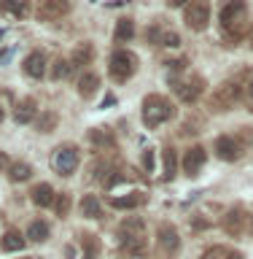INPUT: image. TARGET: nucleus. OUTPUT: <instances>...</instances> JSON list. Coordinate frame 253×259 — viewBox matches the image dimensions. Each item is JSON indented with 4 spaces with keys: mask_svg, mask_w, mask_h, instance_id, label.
Listing matches in <instances>:
<instances>
[{
    "mask_svg": "<svg viewBox=\"0 0 253 259\" xmlns=\"http://www.w3.org/2000/svg\"><path fill=\"white\" fill-rule=\"evenodd\" d=\"M250 49H253V27H250Z\"/></svg>",
    "mask_w": 253,
    "mask_h": 259,
    "instance_id": "38",
    "label": "nucleus"
},
{
    "mask_svg": "<svg viewBox=\"0 0 253 259\" xmlns=\"http://www.w3.org/2000/svg\"><path fill=\"white\" fill-rule=\"evenodd\" d=\"M8 176H11V181H27L32 176V167L27 162H14V165L8 167Z\"/></svg>",
    "mask_w": 253,
    "mask_h": 259,
    "instance_id": "23",
    "label": "nucleus"
},
{
    "mask_svg": "<svg viewBox=\"0 0 253 259\" xmlns=\"http://www.w3.org/2000/svg\"><path fill=\"white\" fill-rule=\"evenodd\" d=\"M0 11H6V14H11V16H24V3L22 0H0Z\"/></svg>",
    "mask_w": 253,
    "mask_h": 259,
    "instance_id": "29",
    "label": "nucleus"
},
{
    "mask_svg": "<svg viewBox=\"0 0 253 259\" xmlns=\"http://www.w3.org/2000/svg\"><path fill=\"white\" fill-rule=\"evenodd\" d=\"M157 238H159V246L162 251H178V246H181V235H178V230L173 224H167V222H162L159 224V230H157Z\"/></svg>",
    "mask_w": 253,
    "mask_h": 259,
    "instance_id": "11",
    "label": "nucleus"
},
{
    "mask_svg": "<svg viewBox=\"0 0 253 259\" xmlns=\"http://www.w3.org/2000/svg\"><path fill=\"white\" fill-rule=\"evenodd\" d=\"M27 238L30 240H35V243H43L48 238V224L46 222H32L27 227Z\"/></svg>",
    "mask_w": 253,
    "mask_h": 259,
    "instance_id": "25",
    "label": "nucleus"
},
{
    "mask_svg": "<svg viewBox=\"0 0 253 259\" xmlns=\"http://www.w3.org/2000/svg\"><path fill=\"white\" fill-rule=\"evenodd\" d=\"M89 60H92V46H89V44H84V46H78L76 49V54H73V68H76V65H84V62H89Z\"/></svg>",
    "mask_w": 253,
    "mask_h": 259,
    "instance_id": "31",
    "label": "nucleus"
},
{
    "mask_svg": "<svg viewBox=\"0 0 253 259\" xmlns=\"http://www.w3.org/2000/svg\"><path fill=\"white\" fill-rule=\"evenodd\" d=\"M234 100H237V87L224 84V87L216 92V100H213V103L218 105V111H226V108H229V105H232Z\"/></svg>",
    "mask_w": 253,
    "mask_h": 259,
    "instance_id": "18",
    "label": "nucleus"
},
{
    "mask_svg": "<svg viewBox=\"0 0 253 259\" xmlns=\"http://www.w3.org/2000/svg\"><path fill=\"white\" fill-rule=\"evenodd\" d=\"M224 230H226V235H232V238H245L253 230V216L242 208H234L224 216Z\"/></svg>",
    "mask_w": 253,
    "mask_h": 259,
    "instance_id": "6",
    "label": "nucleus"
},
{
    "mask_svg": "<svg viewBox=\"0 0 253 259\" xmlns=\"http://www.w3.org/2000/svg\"><path fill=\"white\" fill-rule=\"evenodd\" d=\"M145 202V194L143 192H129L127 197H111V205L119 208V210H132V208H140Z\"/></svg>",
    "mask_w": 253,
    "mask_h": 259,
    "instance_id": "16",
    "label": "nucleus"
},
{
    "mask_svg": "<svg viewBox=\"0 0 253 259\" xmlns=\"http://www.w3.org/2000/svg\"><path fill=\"white\" fill-rule=\"evenodd\" d=\"M202 259H245V256H242L240 251L229 248V246H213L202 254Z\"/></svg>",
    "mask_w": 253,
    "mask_h": 259,
    "instance_id": "20",
    "label": "nucleus"
},
{
    "mask_svg": "<svg viewBox=\"0 0 253 259\" xmlns=\"http://www.w3.org/2000/svg\"><path fill=\"white\" fill-rule=\"evenodd\" d=\"M0 38H3V30H0Z\"/></svg>",
    "mask_w": 253,
    "mask_h": 259,
    "instance_id": "40",
    "label": "nucleus"
},
{
    "mask_svg": "<svg viewBox=\"0 0 253 259\" xmlns=\"http://www.w3.org/2000/svg\"><path fill=\"white\" fill-rule=\"evenodd\" d=\"M175 116V105L167 100V97H162V95H148L143 100V124L145 127H159V124H165L167 119H173Z\"/></svg>",
    "mask_w": 253,
    "mask_h": 259,
    "instance_id": "2",
    "label": "nucleus"
},
{
    "mask_svg": "<svg viewBox=\"0 0 253 259\" xmlns=\"http://www.w3.org/2000/svg\"><path fill=\"white\" fill-rule=\"evenodd\" d=\"M121 248L127 254H143L145 251V227H143V219H127L121 224Z\"/></svg>",
    "mask_w": 253,
    "mask_h": 259,
    "instance_id": "3",
    "label": "nucleus"
},
{
    "mask_svg": "<svg viewBox=\"0 0 253 259\" xmlns=\"http://www.w3.org/2000/svg\"><path fill=\"white\" fill-rule=\"evenodd\" d=\"M89 141H92L94 146H113V133L111 130H105V127H94L92 133H89Z\"/></svg>",
    "mask_w": 253,
    "mask_h": 259,
    "instance_id": "22",
    "label": "nucleus"
},
{
    "mask_svg": "<svg viewBox=\"0 0 253 259\" xmlns=\"http://www.w3.org/2000/svg\"><path fill=\"white\" fill-rule=\"evenodd\" d=\"M30 197H32V202H35L38 208H48V205H54L57 194H54V189L48 184H38L35 189L30 192Z\"/></svg>",
    "mask_w": 253,
    "mask_h": 259,
    "instance_id": "15",
    "label": "nucleus"
},
{
    "mask_svg": "<svg viewBox=\"0 0 253 259\" xmlns=\"http://www.w3.org/2000/svg\"><path fill=\"white\" fill-rule=\"evenodd\" d=\"M143 167L148 170V173L154 170V149H145L143 151Z\"/></svg>",
    "mask_w": 253,
    "mask_h": 259,
    "instance_id": "34",
    "label": "nucleus"
},
{
    "mask_svg": "<svg viewBox=\"0 0 253 259\" xmlns=\"http://www.w3.org/2000/svg\"><path fill=\"white\" fill-rule=\"evenodd\" d=\"M132 35H135V22L132 19H119V24H116V40L119 44L132 40Z\"/></svg>",
    "mask_w": 253,
    "mask_h": 259,
    "instance_id": "21",
    "label": "nucleus"
},
{
    "mask_svg": "<svg viewBox=\"0 0 253 259\" xmlns=\"http://www.w3.org/2000/svg\"><path fill=\"white\" fill-rule=\"evenodd\" d=\"M24 243H27V240H24V235H22V232L8 230L3 238H0V248H3V251H22V248H24Z\"/></svg>",
    "mask_w": 253,
    "mask_h": 259,
    "instance_id": "19",
    "label": "nucleus"
},
{
    "mask_svg": "<svg viewBox=\"0 0 253 259\" xmlns=\"http://www.w3.org/2000/svg\"><path fill=\"white\" fill-rule=\"evenodd\" d=\"M38 116V105L32 97H24V100H19V105H16V111H14V119H16V124H30V121H35Z\"/></svg>",
    "mask_w": 253,
    "mask_h": 259,
    "instance_id": "14",
    "label": "nucleus"
},
{
    "mask_svg": "<svg viewBox=\"0 0 253 259\" xmlns=\"http://www.w3.org/2000/svg\"><path fill=\"white\" fill-rule=\"evenodd\" d=\"M159 44L162 46H170V49H175L178 44H181V38L175 35V32H162V38H159Z\"/></svg>",
    "mask_w": 253,
    "mask_h": 259,
    "instance_id": "33",
    "label": "nucleus"
},
{
    "mask_svg": "<svg viewBox=\"0 0 253 259\" xmlns=\"http://www.w3.org/2000/svg\"><path fill=\"white\" fill-rule=\"evenodd\" d=\"M178 170V154L175 149H165V178H175Z\"/></svg>",
    "mask_w": 253,
    "mask_h": 259,
    "instance_id": "28",
    "label": "nucleus"
},
{
    "mask_svg": "<svg viewBox=\"0 0 253 259\" xmlns=\"http://www.w3.org/2000/svg\"><path fill=\"white\" fill-rule=\"evenodd\" d=\"M78 162H81L78 149H76V146H70V143L57 146L54 154H52V167H54V173H60V176H70V173H76Z\"/></svg>",
    "mask_w": 253,
    "mask_h": 259,
    "instance_id": "5",
    "label": "nucleus"
},
{
    "mask_svg": "<svg viewBox=\"0 0 253 259\" xmlns=\"http://www.w3.org/2000/svg\"><path fill=\"white\" fill-rule=\"evenodd\" d=\"M245 100H248L250 111H253V76L248 78V84H245Z\"/></svg>",
    "mask_w": 253,
    "mask_h": 259,
    "instance_id": "35",
    "label": "nucleus"
},
{
    "mask_svg": "<svg viewBox=\"0 0 253 259\" xmlns=\"http://www.w3.org/2000/svg\"><path fill=\"white\" fill-rule=\"evenodd\" d=\"M54 205H57V213H60V216H68L70 213V197H68V194H57Z\"/></svg>",
    "mask_w": 253,
    "mask_h": 259,
    "instance_id": "32",
    "label": "nucleus"
},
{
    "mask_svg": "<svg viewBox=\"0 0 253 259\" xmlns=\"http://www.w3.org/2000/svg\"><path fill=\"white\" fill-rule=\"evenodd\" d=\"M205 162H208V151L202 149V146H191V149H186L181 165H183V173L186 176H197L199 170L205 167Z\"/></svg>",
    "mask_w": 253,
    "mask_h": 259,
    "instance_id": "9",
    "label": "nucleus"
},
{
    "mask_svg": "<svg viewBox=\"0 0 253 259\" xmlns=\"http://www.w3.org/2000/svg\"><path fill=\"white\" fill-rule=\"evenodd\" d=\"M186 24H189L191 30H205L210 24V0H189L186 3Z\"/></svg>",
    "mask_w": 253,
    "mask_h": 259,
    "instance_id": "7",
    "label": "nucleus"
},
{
    "mask_svg": "<svg viewBox=\"0 0 253 259\" xmlns=\"http://www.w3.org/2000/svg\"><path fill=\"white\" fill-rule=\"evenodd\" d=\"M70 11V0H40V8H38V16L40 19H62L65 14Z\"/></svg>",
    "mask_w": 253,
    "mask_h": 259,
    "instance_id": "10",
    "label": "nucleus"
},
{
    "mask_svg": "<svg viewBox=\"0 0 253 259\" xmlns=\"http://www.w3.org/2000/svg\"><path fill=\"white\" fill-rule=\"evenodd\" d=\"M81 248H84V259H94L97 256V238L94 235H84L81 238Z\"/></svg>",
    "mask_w": 253,
    "mask_h": 259,
    "instance_id": "30",
    "label": "nucleus"
},
{
    "mask_svg": "<svg viewBox=\"0 0 253 259\" xmlns=\"http://www.w3.org/2000/svg\"><path fill=\"white\" fill-rule=\"evenodd\" d=\"M70 73H73V62H70V60H62V57H60V60L54 62V68H52V78L60 81V78H68Z\"/></svg>",
    "mask_w": 253,
    "mask_h": 259,
    "instance_id": "27",
    "label": "nucleus"
},
{
    "mask_svg": "<svg viewBox=\"0 0 253 259\" xmlns=\"http://www.w3.org/2000/svg\"><path fill=\"white\" fill-rule=\"evenodd\" d=\"M165 3H167L170 8H181V6L186 8V3H189V0H165Z\"/></svg>",
    "mask_w": 253,
    "mask_h": 259,
    "instance_id": "36",
    "label": "nucleus"
},
{
    "mask_svg": "<svg viewBox=\"0 0 253 259\" xmlns=\"http://www.w3.org/2000/svg\"><path fill=\"white\" fill-rule=\"evenodd\" d=\"M8 167V157H6V151H0V173Z\"/></svg>",
    "mask_w": 253,
    "mask_h": 259,
    "instance_id": "37",
    "label": "nucleus"
},
{
    "mask_svg": "<svg viewBox=\"0 0 253 259\" xmlns=\"http://www.w3.org/2000/svg\"><path fill=\"white\" fill-rule=\"evenodd\" d=\"M218 19H221V27L226 32V38H234L237 40L242 35V30H245V22H248V8L242 0H226L221 14H218Z\"/></svg>",
    "mask_w": 253,
    "mask_h": 259,
    "instance_id": "1",
    "label": "nucleus"
},
{
    "mask_svg": "<svg viewBox=\"0 0 253 259\" xmlns=\"http://www.w3.org/2000/svg\"><path fill=\"white\" fill-rule=\"evenodd\" d=\"M0 121H3V108H0Z\"/></svg>",
    "mask_w": 253,
    "mask_h": 259,
    "instance_id": "39",
    "label": "nucleus"
},
{
    "mask_svg": "<svg viewBox=\"0 0 253 259\" xmlns=\"http://www.w3.org/2000/svg\"><path fill=\"white\" fill-rule=\"evenodd\" d=\"M97 89H100V76H97V73H89V70H86L84 76L78 78V95L86 100V97H92Z\"/></svg>",
    "mask_w": 253,
    "mask_h": 259,
    "instance_id": "17",
    "label": "nucleus"
},
{
    "mask_svg": "<svg viewBox=\"0 0 253 259\" xmlns=\"http://www.w3.org/2000/svg\"><path fill=\"white\" fill-rule=\"evenodd\" d=\"M81 213L89 216V219H97L100 216V200H97L94 194H86V197L81 200Z\"/></svg>",
    "mask_w": 253,
    "mask_h": 259,
    "instance_id": "24",
    "label": "nucleus"
},
{
    "mask_svg": "<svg viewBox=\"0 0 253 259\" xmlns=\"http://www.w3.org/2000/svg\"><path fill=\"white\" fill-rule=\"evenodd\" d=\"M108 70H111V78L119 81V84L121 81H129L137 70V57L132 52H127V49H116V52L111 54Z\"/></svg>",
    "mask_w": 253,
    "mask_h": 259,
    "instance_id": "4",
    "label": "nucleus"
},
{
    "mask_svg": "<svg viewBox=\"0 0 253 259\" xmlns=\"http://www.w3.org/2000/svg\"><path fill=\"white\" fill-rule=\"evenodd\" d=\"M22 68H24V73H27L30 78H43V73H46V57L40 54V52H32V54L24 57Z\"/></svg>",
    "mask_w": 253,
    "mask_h": 259,
    "instance_id": "12",
    "label": "nucleus"
},
{
    "mask_svg": "<svg viewBox=\"0 0 253 259\" xmlns=\"http://www.w3.org/2000/svg\"><path fill=\"white\" fill-rule=\"evenodd\" d=\"M175 95L181 97L183 103H194L202 95V81L199 78H194V81H189V78L178 81V84H175Z\"/></svg>",
    "mask_w": 253,
    "mask_h": 259,
    "instance_id": "13",
    "label": "nucleus"
},
{
    "mask_svg": "<svg viewBox=\"0 0 253 259\" xmlns=\"http://www.w3.org/2000/svg\"><path fill=\"white\" fill-rule=\"evenodd\" d=\"M213 151H216V157H218V159L234 162V159H240V157H242V143L237 141V138H232V135H221V138L216 141Z\"/></svg>",
    "mask_w": 253,
    "mask_h": 259,
    "instance_id": "8",
    "label": "nucleus"
},
{
    "mask_svg": "<svg viewBox=\"0 0 253 259\" xmlns=\"http://www.w3.org/2000/svg\"><path fill=\"white\" fill-rule=\"evenodd\" d=\"M35 124L40 133H52V130H57V113L54 111H43L40 116H35Z\"/></svg>",
    "mask_w": 253,
    "mask_h": 259,
    "instance_id": "26",
    "label": "nucleus"
}]
</instances>
